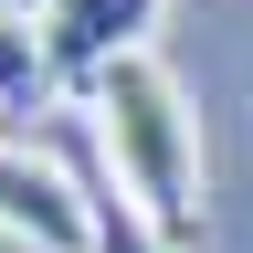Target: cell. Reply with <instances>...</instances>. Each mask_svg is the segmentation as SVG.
Masks as SVG:
<instances>
[{
  "label": "cell",
  "instance_id": "cell-1",
  "mask_svg": "<svg viewBox=\"0 0 253 253\" xmlns=\"http://www.w3.org/2000/svg\"><path fill=\"white\" fill-rule=\"evenodd\" d=\"M84 126H95V148H106V169L126 179V201H137L169 243L201 232V211H211L201 116H190V95H179V74H169L158 53L106 63V74L84 84Z\"/></svg>",
  "mask_w": 253,
  "mask_h": 253
},
{
  "label": "cell",
  "instance_id": "cell-2",
  "mask_svg": "<svg viewBox=\"0 0 253 253\" xmlns=\"http://www.w3.org/2000/svg\"><path fill=\"white\" fill-rule=\"evenodd\" d=\"M0 232L32 253H84V190L32 137H0Z\"/></svg>",
  "mask_w": 253,
  "mask_h": 253
},
{
  "label": "cell",
  "instance_id": "cell-3",
  "mask_svg": "<svg viewBox=\"0 0 253 253\" xmlns=\"http://www.w3.org/2000/svg\"><path fill=\"white\" fill-rule=\"evenodd\" d=\"M158 11H169V0H42V53H53L63 95H84L95 74H106V63L148 53Z\"/></svg>",
  "mask_w": 253,
  "mask_h": 253
},
{
  "label": "cell",
  "instance_id": "cell-4",
  "mask_svg": "<svg viewBox=\"0 0 253 253\" xmlns=\"http://www.w3.org/2000/svg\"><path fill=\"white\" fill-rule=\"evenodd\" d=\"M53 158H63V169H74V190H84V253H179L137 201H126V179L106 169V148H95V126H84V116H63V126H53Z\"/></svg>",
  "mask_w": 253,
  "mask_h": 253
},
{
  "label": "cell",
  "instance_id": "cell-5",
  "mask_svg": "<svg viewBox=\"0 0 253 253\" xmlns=\"http://www.w3.org/2000/svg\"><path fill=\"white\" fill-rule=\"evenodd\" d=\"M63 106V74H53V53H42V11H11L0 0V137L32 116H53Z\"/></svg>",
  "mask_w": 253,
  "mask_h": 253
}]
</instances>
